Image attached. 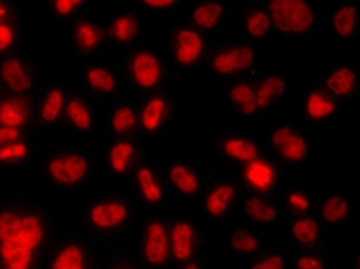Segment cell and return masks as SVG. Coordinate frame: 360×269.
I'll list each match as a JSON object with an SVG mask.
<instances>
[{
  "label": "cell",
  "instance_id": "obj_7",
  "mask_svg": "<svg viewBox=\"0 0 360 269\" xmlns=\"http://www.w3.org/2000/svg\"><path fill=\"white\" fill-rule=\"evenodd\" d=\"M195 228L186 222L179 220L169 228V257H173L176 263H188L191 262L195 251Z\"/></svg>",
  "mask_w": 360,
  "mask_h": 269
},
{
  "label": "cell",
  "instance_id": "obj_9",
  "mask_svg": "<svg viewBox=\"0 0 360 269\" xmlns=\"http://www.w3.org/2000/svg\"><path fill=\"white\" fill-rule=\"evenodd\" d=\"M252 60H255V51L251 48L236 46L212 57V70L220 76H231L250 68Z\"/></svg>",
  "mask_w": 360,
  "mask_h": 269
},
{
  "label": "cell",
  "instance_id": "obj_36",
  "mask_svg": "<svg viewBox=\"0 0 360 269\" xmlns=\"http://www.w3.org/2000/svg\"><path fill=\"white\" fill-rule=\"evenodd\" d=\"M30 156V145L27 142H14L10 145L0 146V163L2 165H11L27 160Z\"/></svg>",
  "mask_w": 360,
  "mask_h": 269
},
{
  "label": "cell",
  "instance_id": "obj_41",
  "mask_svg": "<svg viewBox=\"0 0 360 269\" xmlns=\"http://www.w3.org/2000/svg\"><path fill=\"white\" fill-rule=\"evenodd\" d=\"M82 5H84L82 0H56L53 2V10L59 18H68V15L75 14Z\"/></svg>",
  "mask_w": 360,
  "mask_h": 269
},
{
  "label": "cell",
  "instance_id": "obj_6",
  "mask_svg": "<svg viewBox=\"0 0 360 269\" xmlns=\"http://www.w3.org/2000/svg\"><path fill=\"white\" fill-rule=\"evenodd\" d=\"M131 77H133L134 84L150 91L155 86H159L162 80V63L159 57L153 54L151 51H139L129 63Z\"/></svg>",
  "mask_w": 360,
  "mask_h": 269
},
{
  "label": "cell",
  "instance_id": "obj_11",
  "mask_svg": "<svg viewBox=\"0 0 360 269\" xmlns=\"http://www.w3.org/2000/svg\"><path fill=\"white\" fill-rule=\"evenodd\" d=\"M31 119V102L27 97H10L0 102V126L20 129Z\"/></svg>",
  "mask_w": 360,
  "mask_h": 269
},
{
  "label": "cell",
  "instance_id": "obj_2",
  "mask_svg": "<svg viewBox=\"0 0 360 269\" xmlns=\"http://www.w3.org/2000/svg\"><path fill=\"white\" fill-rule=\"evenodd\" d=\"M269 20L288 34H302L314 23L313 8L304 0H274L268 5Z\"/></svg>",
  "mask_w": 360,
  "mask_h": 269
},
{
  "label": "cell",
  "instance_id": "obj_23",
  "mask_svg": "<svg viewBox=\"0 0 360 269\" xmlns=\"http://www.w3.org/2000/svg\"><path fill=\"white\" fill-rule=\"evenodd\" d=\"M243 213L252 222L269 225L277 220L279 211L273 205V203L266 202L260 197H251L243 203Z\"/></svg>",
  "mask_w": 360,
  "mask_h": 269
},
{
  "label": "cell",
  "instance_id": "obj_33",
  "mask_svg": "<svg viewBox=\"0 0 360 269\" xmlns=\"http://www.w3.org/2000/svg\"><path fill=\"white\" fill-rule=\"evenodd\" d=\"M349 214V203L340 195H333L326 199L322 205V216L328 223H340Z\"/></svg>",
  "mask_w": 360,
  "mask_h": 269
},
{
  "label": "cell",
  "instance_id": "obj_30",
  "mask_svg": "<svg viewBox=\"0 0 360 269\" xmlns=\"http://www.w3.org/2000/svg\"><path fill=\"white\" fill-rule=\"evenodd\" d=\"M224 18V6L220 4H202L193 11V22L199 29H212Z\"/></svg>",
  "mask_w": 360,
  "mask_h": 269
},
{
  "label": "cell",
  "instance_id": "obj_20",
  "mask_svg": "<svg viewBox=\"0 0 360 269\" xmlns=\"http://www.w3.org/2000/svg\"><path fill=\"white\" fill-rule=\"evenodd\" d=\"M168 177L174 188L185 195H194L200 190L199 177L185 163H174L168 171Z\"/></svg>",
  "mask_w": 360,
  "mask_h": 269
},
{
  "label": "cell",
  "instance_id": "obj_5",
  "mask_svg": "<svg viewBox=\"0 0 360 269\" xmlns=\"http://www.w3.org/2000/svg\"><path fill=\"white\" fill-rule=\"evenodd\" d=\"M129 218V206L124 200L105 199L93 203L88 211V222L96 230L112 231L124 226Z\"/></svg>",
  "mask_w": 360,
  "mask_h": 269
},
{
  "label": "cell",
  "instance_id": "obj_16",
  "mask_svg": "<svg viewBox=\"0 0 360 269\" xmlns=\"http://www.w3.org/2000/svg\"><path fill=\"white\" fill-rule=\"evenodd\" d=\"M137 188L141 192L142 199L151 205H158L163 200V188L159 182L158 176H155L154 169L148 165H141L137 168L136 174Z\"/></svg>",
  "mask_w": 360,
  "mask_h": 269
},
{
  "label": "cell",
  "instance_id": "obj_26",
  "mask_svg": "<svg viewBox=\"0 0 360 269\" xmlns=\"http://www.w3.org/2000/svg\"><path fill=\"white\" fill-rule=\"evenodd\" d=\"M228 97L243 116H252L257 111L256 88L251 84H239L233 86L228 93Z\"/></svg>",
  "mask_w": 360,
  "mask_h": 269
},
{
  "label": "cell",
  "instance_id": "obj_25",
  "mask_svg": "<svg viewBox=\"0 0 360 269\" xmlns=\"http://www.w3.org/2000/svg\"><path fill=\"white\" fill-rule=\"evenodd\" d=\"M65 117L70 122V124L75 126L79 131H89L93 126V114L89 110L88 105L77 99H70L65 105Z\"/></svg>",
  "mask_w": 360,
  "mask_h": 269
},
{
  "label": "cell",
  "instance_id": "obj_46",
  "mask_svg": "<svg viewBox=\"0 0 360 269\" xmlns=\"http://www.w3.org/2000/svg\"><path fill=\"white\" fill-rule=\"evenodd\" d=\"M143 5L150 6V8H159V10H162V8L174 6L176 2H173V0H145Z\"/></svg>",
  "mask_w": 360,
  "mask_h": 269
},
{
  "label": "cell",
  "instance_id": "obj_48",
  "mask_svg": "<svg viewBox=\"0 0 360 269\" xmlns=\"http://www.w3.org/2000/svg\"><path fill=\"white\" fill-rule=\"evenodd\" d=\"M184 269H200V266L195 262H188V263H185Z\"/></svg>",
  "mask_w": 360,
  "mask_h": 269
},
{
  "label": "cell",
  "instance_id": "obj_32",
  "mask_svg": "<svg viewBox=\"0 0 360 269\" xmlns=\"http://www.w3.org/2000/svg\"><path fill=\"white\" fill-rule=\"evenodd\" d=\"M291 234L302 244H314L319 240V223L313 217H300L292 223Z\"/></svg>",
  "mask_w": 360,
  "mask_h": 269
},
{
  "label": "cell",
  "instance_id": "obj_8",
  "mask_svg": "<svg viewBox=\"0 0 360 269\" xmlns=\"http://www.w3.org/2000/svg\"><path fill=\"white\" fill-rule=\"evenodd\" d=\"M205 42L199 31L193 28H182L177 31L173 44L174 57L179 65L182 67H193L198 63L203 54Z\"/></svg>",
  "mask_w": 360,
  "mask_h": 269
},
{
  "label": "cell",
  "instance_id": "obj_3",
  "mask_svg": "<svg viewBox=\"0 0 360 269\" xmlns=\"http://www.w3.org/2000/svg\"><path fill=\"white\" fill-rule=\"evenodd\" d=\"M89 171V160L85 154L68 152L53 157L46 163V174L56 185L70 188L85 181Z\"/></svg>",
  "mask_w": 360,
  "mask_h": 269
},
{
  "label": "cell",
  "instance_id": "obj_37",
  "mask_svg": "<svg viewBox=\"0 0 360 269\" xmlns=\"http://www.w3.org/2000/svg\"><path fill=\"white\" fill-rule=\"evenodd\" d=\"M269 27H271V20H269V15L265 11H252L248 14L247 20H245L247 32L255 39L265 37Z\"/></svg>",
  "mask_w": 360,
  "mask_h": 269
},
{
  "label": "cell",
  "instance_id": "obj_43",
  "mask_svg": "<svg viewBox=\"0 0 360 269\" xmlns=\"http://www.w3.org/2000/svg\"><path fill=\"white\" fill-rule=\"evenodd\" d=\"M20 129L10 128V126H0V146L10 145L20 140Z\"/></svg>",
  "mask_w": 360,
  "mask_h": 269
},
{
  "label": "cell",
  "instance_id": "obj_13",
  "mask_svg": "<svg viewBox=\"0 0 360 269\" xmlns=\"http://www.w3.org/2000/svg\"><path fill=\"white\" fill-rule=\"evenodd\" d=\"M48 269H89L88 251L80 243H68L56 252Z\"/></svg>",
  "mask_w": 360,
  "mask_h": 269
},
{
  "label": "cell",
  "instance_id": "obj_39",
  "mask_svg": "<svg viewBox=\"0 0 360 269\" xmlns=\"http://www.w3.org/2000/svg\"><path fill=\"white\" fill-rule=\"evenodd\" d=\"M15 28L10 20L0 22V54L10 51L15 44Z\"/></svg>",
  "mask_w": 360,
  "mask_h": 269
},
{
  "label": "cell",
  "instance_id": "obj_21",
  "mask_svg": "<svg viewBox=\"0 0 360 269\" xmlns=\"http://www.w3.org/2000/svg\"><path fill=\"white\" fill-rule=\"evenodd\" d=\"M222 151L226 157L236 162L247 163L259 159V148L255 142L245 137H230L222 143Z\"/></svg>",
  "mask_w": 360,
  "mask_h": 269
},
{
  "label": "cell",
  "instance_id": "obj_12",
  "mask_svg": "<svg viewBox=\"0 0 360 269\" xmlns=\"http://www.w3.org/2000/svg\"><path fill=\"white\" fill-rule=\"evenodd\" d=\"M0 79L13 93L23 94L31 88L30 72L25 63L18 59V57L8 59L0 65Z\"/></svg>",
  "mask_w": 360,
  "mask_h": 269
},
{
  "label": "cell",
  "instance_id": "obj_19",
  "mask_svg": "<svg viewBox=\"0 0 360 269\" xmlns=\"http://www.w3.org/2000/svg\"><path fill=\"white\" fill-rule=\"evenodd\" d=\"M236 188L231 183H219L210 191L205 200L207 213L211 217H222L230 209L231 202L234 200Z\"/></svg>",
  "mask_w": 360,
  "mask_h": 269
},
{
  "label": "cell",
  "instance_id": "obj_14",
  "mask_svg": "<svg viewBox=\"0 0 360 269\" xmlns=\"http://www.w3.org/2000/svg\"><path fill=\"white\" fill-rule=\"evenodd\" d=\"M72 37H75V44L82 54H91L102 46L105 31L94 22L80 20L72 32Z\"/></svg>",
  "mask_w": 360,
  "mask_h": 269
},
{
  "label": "cell",
  "instance_id": "obj_34",
  "mask_svg": "<svg viewBox=\"0 0 360 269\" xmlns=\"http://www.w3.org/2000/svg\"><path fill=\"white\" fill-rule=\"evenodd\" d=\"M279 150H281V156L286 162H292V163L305 160L308 156V143L305 140V137L297 133H292L288 140H286Z\"/></svg>",
  "mask_w": 360,
  "mask_h": 269
},
{
  "label": "cell",
  "instance_id": "obj_24",
  "mask_svg": "<svg viewBox=\"0 0 360 269\" xmlns=\"http://www.w3.org/2000/svg\"><path fill=\"white\" fill-rule=\"evenodd\" d=\"M67 105V94L62 88H53L44 97L42 107H40V119L45 124H54L59 120Z\"/></svg>",
  "mask_w": 360,
  "mask_h": 269
},
{
  "label": "cell",
  "instance_id": "obj_44",
  "mask_svg": "<svg viewBox=\"0 0 360 269\" xmlns=\"http://www.w3.org/2000/svg\"><path fill=\"white\" fill-rule=\"evenodd\" d=\"M296 269H325V266L321 258L305 254L297 258Z\"/></svg>",
  "mask_w": 360,
  "mask_h": 269
},
{
  "label": "cell",
  "instance_id": "obj_35",
  "mask_svg": "<svg viewBox=\"0 0 360 269\" xmlns=\"http://www.w3.org/2000/svg\"><path fill=\"white\" fill-rule=\"evenodd\" d=\"M137 124H139L137 114L133 108L128 107V105H124V107H120L112 112L111 126H112V131L116 134H125V133L133 131V129L137 126Z\"/></svg>",
  "mask_w": 360,
  "mask_h": 269
},
{
  "label": "cell",
  "instance_id": "obj_40",
  "mask_svg": "<svg viewBox=\"0 0 360 269\" xmlns=\"http://www.w3.org/2000/svg\"><path fill=\"white\" fill-rule=\"evenodd\" d=\"M288 205L296 211V213H308L311 209V200L304 191H291L288 194Z\"/></svg>",
  "mask_w": 360,
  "mask_h": 269
},
{
  "label": "cell",
  "instance_id": "obj_38",
  "mask_svg": "<svg viewBox=\"0 0 360 269\" xmlns=\"http://www.w3.org/2000/svg\"><path fill=\"white\" fill-rule=\"evenodd\" d=\"M231 248L236 252L251 254L260 248V240L248 230H237L231 235Z\"/></svg>",
  "mask_w": 360,
  "mask_h": 269
},
{
  "label": "cell",
  "instance_id": "obj_42",
  "mask_svg": "<svg viewBox=\"0 0 360 269\" xmlns=\"http://www.w3.org/2000/svg\"><path fill=\"white\" fill-rule=\"evenodd\" d=\"M285 268V260L279 254L266 256L265 258L259 260L257 263L251 266V269H283Z\"/></svg>",
  "mask_w": 360,
  "mask_h": 269
},
{
  "label": "cell",
  "instance_id": "obj_45",
  "mask_svg": "<svg viewBox=\"0 0 360 269\" xmlns=\"http://www.w3.org/2000/svg\"><path fill=\"white\" fill-rule=\"evenodd\" d=\"M294 131L291 128H288V126H281V128H277L276 131L273 133V143H274V146L276 148H281V146L288 140L290 138V136L292 134Z\"/></svg>",
  "mask_w": 360,
  "mask_h": 269
},
{
  "label": "cell",
  "instance_id": "obj_22",
  "mask_svg": "<svg viewBox=\"0 0 360 269\" xmlns=\"http://www.w3.org/2000/svg\"><path fill=\"white\" fill-rule=\"evenodd\" d=\"M335 110H338V103L325 91L316 89V91H311L308 94L305 102V112L309 119L321 120L331 117L333 114H335Z\"/></svg>",
  "mask_w": 360,
  "mask_h": 269
},
{
  "label": "cell",
  "instance_id": "obj_10",
  "mask_svg": "<svg viewBox=\"0 0 360 269\" xmlns=\"http://www.w3.org/2000/svg\"><path fill=\"white\" fill-rule=\"evenodd\" d=\"M243 178L252 191L266 194L276 186L277 169L268 160L256 159L245 165Z\"/></svg>",
  "mask_w": 360,
  "mask_h": 269
},
{
  "label": "cell",
  "instance_id": "obj_17",
  "mask_svg": "<svg viewBox=\"0 0 360 269\" xmlns=\"http://www.w3.org/2000/svg\"><path fill=\"white\" fill-rule=\"evenodd\" d=\"M167 111L168 102L160 96L153 97V99L146 102L145 107L142 108L139 124H141V126L146 133H155L158 129H160L163 122H165Z\"/></svg>",
  "mask_w": 360,
  "mask_h": 269
},
{
  "label": "cell",
  "instance_id": "obj_29",
  "mask_svg": "<svg viewBox=\"0 0 360 269\" xmlns=\"http://www.w3.org/2000/svg\"><path fill=\"white\" fill-rule=\"evenodd\" d=\"M85 79L88 86L94 89L96 93L111 94L116 91L117 79L112 74V71L103 67H91L85 71Z\"/></svg>",
  "mask_w": 360,
  "mask_h": 269
},
{
  "label": "cell",
  "instance_id": "obj_47",
  "mask_svg": "<svg viewBox=\"0 0 360 269\" xmlns=\"http://www.w3.org/2000/svg\"><path fill=\"white\" fill-rule=\"evenodd\" d=\"M8 18H10V10H8V6L4 2H0V22L10 20Z\"/></svg>",
  "mask_w": 360,
  "mask_h": 269
},
{
  "label": "cell",
  "instance_id": "obj_1",
  "mask_svg": "<svg viewBox=\"0 0 360 269\" xmlns=\"http://www.w3.org/2000/svg\"><path fill=\"white\" fill-rule=\"evenodd\" d=\"M45 237V222L34 211H0V265L31 269Z\"/></svg>",
  "mask_w": 360,
  "mask_h": 269
},
{
  "label": "cell",
  "instance_id": "obj_4",
  "mask_svg": "<svg viewBox=\"0 0 360 269\" xmlns=\"http://www.w3.org/2000/svg\"><path fill=\"white\" fill-rule=\"evenodd\" d=\"M142 257L151 266L167 265L169 258V230L162 218H153L145 228Z\"/></svg>",
  "mask_w": 360,
  "mask_h": 269
},
{
  "label": "cell",
  "instance_id": "obj_28",
  "mask_svg": "<svg viewBox=\"0 0 360 269\" xmlns=\"http://www.w3.org/2000/svg\"><path fill=\"white\" fill-rule=\"evenodd\" d=\"M285 89H286V84L282 77H279V76L266 77L264 81H262L260 86L256 89L257 108L266 110L268 107H271L277 97L283 96Z\"/></svg>",
  "mask_w": 360,
  "mask_h": 269
},
{
  "label": "cell",
  "instance_id": "obj_27",
  "mask_svg": "<svg viewBox=\"0 0 360 269\" xmlns=\"http://www.w3.org/2000/svg\"><path fill=\"white\" fill-rule=\"evenodd\" d=\"M356 85V74L354 71L348 67H342L334 70L325 81V86L334 96L345 97L351 94Z\"/></svg>",
  "mask_w": 360,
  "mask_h": 269
},
{
  "label": "cell",
  "instance_id": "obj_49",
  "mask_svg": "<svg viewBox=\"0 0 360 269\" xmlns=\"http://www.w3.org/2000/svg\"><path fill=\"white\" fill-rule=\"evenodd\" d=\"M0 269H11V268H4V266H2V268H0Z\"/></svg>",
  "mask_w": 360,
  "mask_h": 269
},
{
  "label": "cell",
  "instance_id": "obj_15",
  "mask_svg": "<svg viewBox=\"0 0 360 269\" xmlns=\"http://www.w3.org/2000/svg\"><path fill=\"white\" fill-rule=\"evenodd\" d=\"M137 145L129 140H119L111 145L108 151V163L114 174L124 176L127 174L129 168L137 157Z\"/></svg>",
  "mask_w": 360,
  "mask_h": 269
},
{
  "label": "cell",
  "instance_id": "obj_18",
  "mask_svg": "<svg viewBox=\"0 0 360 269\" xmlns=\"http://www.w3.org/2000/svg\"><path fill=\"white\" fill-rule=\"evenodd\" d=\"M141 31V20L136 14H120L114 18L110 25V36L119 45L129 44L139 36Z\"/></svg>",
  "mask_w": 360,
  "mask_h": 269
},
{
  "label": "cell",
  "instance_id": "obj_31",
  "mask_svg": "<svg viewBox=\"0 0 360 269\" xmlns=\"http://www.w3.org/2000/svg\"><path fill=\"white\" fill-rule=\"evenodd\" d=\"M356 15H357V8L349 4L339 6L338 11L334 13L333 25L335 32H338L340 37H349L353 34L354 25H356Z\"/></svg>",
  "mask_w": 360,
  "mask_h": 269
}]
</instances>
